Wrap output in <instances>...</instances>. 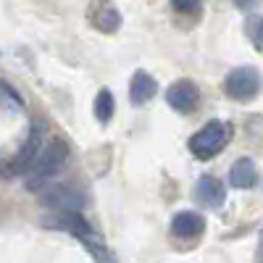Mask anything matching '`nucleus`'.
I'll use <instances>...</instances> for the list:
<instances>
[{
  "label": "nucleus",
  "instance_id": "obj_3",
  "mask_svg": "<svg viewBox=\"0 0 263 263\" xmlns=\"http://www.w3.org/2000/svg\"><path fill=\"white\" fill-rule=\"evenodd\" d=\"M224 90L229 98L234 100H248L260 90V74L253 66H239V69H232L227 82H224Z\"/></svg>",
  "mask_w": 263,
  "mask_h": 263
},
{
  "label": "nucleus",
  "instance_id": "obj_11",
  "mask_svg": "<svg viewBox=\"0 0 263 263\" xmlns=\"http://www.w3.org/2000/svg\"><path fill=\"white\" fill-rule=\"evenodd\" d=\"M255 179H258V168H255V163H253L250 158H239V161L232 166V171H229V182H232L237 190L253 187Z\"/></svg>",
  "mask_w": 263,
  "mask_h": 263
},
{
  "label": "nucleus",
  "instance_id": "obj_6",
  "mask_svg": "<svg viewBox=\"0 0 263 263\" xmlns=\"http://www.w3.org/2000/svg\"><path fill=\"white\" fill-rule=\"evenodd\" d=\"M40 153H42V124L32 126V132H29V137H27L24 147H21L18 156L11 161L8 171H11V174H29Z\"/></svg>",
  "mask_w": 263,
  "mask_h": 263
},
{
  "label": "nucleus",
  "instance_id": "obj_5",
  "mask_svg": "<svg viewBox=\"0 0 263 263\" xmlns=\"http://www.w3.org/2000/svg\"><path fill=\"white\" fill-rule=\"evenodd\" d=\"M166 103L174 108V111H179V114H192L197 108V103H200V90H197L195 82L179 79V82H174L166 90Z\"/></svg>",
  "mask_w": 263,
  "mask_h": 263
},
{
  "label": "nucleus",
  "instance_id": "obj_12",
  "mask_svg": "<svg viewBox=\"0 0 263 263\" xmlns=\"http://www.w3.org/2000/svg\"><path fill=\"white\" fill-rule=\"evenodd\" d=\"M95 27H98L100 32H105V34L116 32V29L121 27V13H119L114 6H103V8L98 11V16H95Z\"/></svg>",
  "mask_w": 263,
  "mask_h": 263
},
{
  "label": "nucleus",
  "instance_id": "obj_15",
  "mask_svg": "<svg viewBox=\"0 0 263 263\" xmlns=\"http://www.w3.org/2000/svg\"><path fill=\"white\" fill-rule=\"evenodd\" d=\"M171 6L177 13H197L203 6V0H171Z\"/></svg>",
  "mask_w": 263,
  "mask_h": 263
},
{
  "label": "nucleus",
  "instance_id": "obj_7",
  "mask_svg": "<svg viewBox=\"0 0 263 263\" xmlns=\"http://www.w3.org/2000/svg\"><path fill=\"white\" fill-rule=\"evenodd\" d=\"M45 227L69 232V234H74L79 239H84L87 234H90V224L84 221V216L79 211H55L53 216H45Z\"/></svg>",
  "mask_w": 263,
  "mask_h": 263
},
{
  "label": "nucleus",
  "instance_id": "obj_18",
  "mask_svg": "<svg viewBox=\"0 0 263 263\" xmlns=\"http://www.w3.org/2000/svg\"><path fill=\"white\" fill-rule=\"evenodd\" d=\"M255 263H263V232H260V245H258V255H255Z\"/></svg>",
  "mask_w": 263,
  "mask_h": 263
},
{
  "label": "nucleus",
  "instance_id": "obj_17",
  "mask_svg": "<svg viewBox=\"0 0 263 263\" xmlns=\"http://www.w3.org/2000/svg\"><path fill=\"white\" fill-rule=\"evenodd\" d=\"M234 6H239L242 11H250V8L258 6V0H234Z\"/></svg>",
  "mask_w": 263,
  "mask_h": 263
},
{
  "label": "nucleus",
  "instance_id": "obj_14",
  "mask_svg": "<svg viewBox=\"0 0 263 263\" xmlns=\"http://www.w3.org/2000/svg\"><path fill=\"white\" fill-rule=\"evenodd\" d=\"M82 242L87 245V250H90V253L95 255V260H98V263H116V260L111 258V253H108V250L103 248V242H100V239H95L92 234H87V237L82 239Z\"/></svg>",
  "mask_w": 263,
  "mask_h": 263
},
{
  "label": "nucleus",
  "instance_id": "obj_16",
  "mask_svg": "<svg viewBox=\"0 0 263 263\" xmlns=\"http://www.w3.org/2000/svg\"><path fill=\"white\" fill-rule=\"evenodd\" d=\"M253 40H255V48H258V50L263 53V18H260V24H258V29H255Z\"/></svg>",
  "mask_w": 263,
  "mask_h": 263
},
{
  "label": "nucleus",
  "instance_id": "obj_8",
  "mask_svg": "<svg viewBox=\"0 0 263 263\" xmlns=\"http://www.w3.org/2000/svg\"><path fill=\"white\" fill-rule=\"evenodd\" d=\"M195 197H197V203H203L208 208H218L227 200V190L216 177H200L195 184Z\"/></svg>",
  "mask_w": 263,
  "mask_h": 263
},
{
  "label": "nucleus",
  "instance_id": "obj_10",
  "mask_svg": "<svg viewBox=\"0 0 263 263\" xmlns=\"http://www.w3.org/2000/svg\"><path fill=\"white\" fill-rule=\"evenodd\" d=\"M156 92H158V84H156V79H153L147 71H137L135 77H132L129 98H132V103H135V105L147 103L150 98H156Z\"/></svg>",
  "mask_w": 263,
  "mask_h": 263
},
{
  "label": "nucleus",
  "instance_id": "obj_2",
  "mask_svg": "<svg viewBox=\"0 0 263 263\" xmlns=\"http://www.w3.org/2000/svg\"><path fill=\"white\" fill-rule=\"evenodd\" d=\"M227 142H229V126L224 121H211L197 132V135H192L190 150H192L195 158L208 161V158L218 156V153L227 147Z\"/></svg>",
  "mask_w": 263,
  "mask_h": 263
},
{
  "label": "nucleus",
  "instance_id": "obj_1",
  "mask_svg": "<svg viewBox=\"0 0 263 263\" xmlns=\"http://www.w3.org/2000/svg\"><path fill=\"white\" fill-rule=\"evenodd\" d=\"M66 161H69V142H66L63 137L50 140L45 147H42L40 156H37L32 171L27 174V187L29 190H42L45 182L50 177H55V174L66 166Z\"/></svg>",
  "mask_w": 263,
  "mask_h": 263
},
{
  "label": "nucleus",
  "instance_id": "obj_13",
  "mask_svg": "<svg viewBox=\"0 0 263 263\" xmlns=\"http://www.w3.org/2000/svg\"><path fill=\"white\" fill-rule=\"evenodd\" d=\"M95 116H98L100 124H108L114 116V95L108 90H100L98 98H95Z\"/></svg>",
  "mask_w": 263,
  "mask_h": 263
},
{
  "label": "nucleus",
  "instance_id": "obj_4",
  "mask_svg": "<svg viewBox=\"0 0 263 263\" xmlns=\"http://www.w3.org/2000/svg\"><path fill=\"white\" fill-rule=\"evenodd\" d=\"M42 205L55 208V211H82L84 205V192L77 190L74 184L58 182L42 192Z\"/></svg>",
  "mask_w": 263,
  "mask_h": 263
},
{
  "label": "nucleus",
  "instance_id": "obj_9",
  "mask_svg": "<svg viewBox=\"0 0 263 263\" xmlns=\"http://www.w3.org/2000/svg\"><path fill=\"white\" fill-rule=\"evenodd\" d=\"M203 229H205V221H203V216L195 213V211H182L171 218V234L174 237L192 239L197 234H203Z\"/></svg>",
  "mask_w": 263,
  "mask_h": 263
}]
</instances>
